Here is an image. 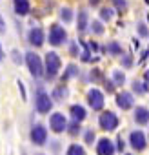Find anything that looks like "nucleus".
I'll use <instances>...</instances> for the list:
<instances>
[{
  "label": "nucleus",
  "instance_id": "nucleus-1",
  "mask_svg": "<svg viewBox=\"0 0 149 155\" xmlns=\"http://www.w3.org/2000/svg\"><path fill=\"white\" fill-rule=\"evenodd\" d=\"M60 68H62V60H60L58 53H55V51L46 53V60H44V77H46L47 81L56 79L58 73H60Z\"/></svg>",
  "mask_w": 149,
  "mask_h": 155
},
{
  "label": "nucleus",
  "instance_id": "nucleus-2",
  "mask_svg": "<svg viewBox=\"0 0 149 155\" xmlns=\"http://www.w3.org/2000/svg\"><path fill=\"white\" fill-rule=\"evenodd\" d=\"M26 64L29 68V73L35 77V79L44 77V62H42L40 55H36L35 51H27L26 53Z\"/></svg>",
  "mask_w": 149,
  "mask_h": 155
},
{
  "label": "nucleus",
  "instance_id": "nucleus-3",
  "mask_svg": "<svg viewBox=\"0 0 149 155\" xmlns=\"http://www.w3.org/2000/svg\"><path fill=\"white\" fill-rule=\"evenodd\" d=\"M51 108H53V101H51L49 93H46L44 90H38L35 95V110L40 115H46L51 111Z\"/></svg>",
  "mask_w": 149,
  "mask_h": 155
},
{
  "label": "nucleus",
  "instance_id": "nucleus-4",
  "mask_svg": "<svg viewBox=\"0 0 149 155\" xmlns=\"http://www.w3.org/2000/svg\"><path fill=\"white\" fill-rule=\"evenodd\" d=\"M98 124H100V128H102L104 131H115V130L118 128L120 120H118V117H116L113 111L107 110V111H102V113H100Z\"/></svg>",
  "mask_w": 149,
  "mask_h": 155
},
{
  "label": "nucleus",
  "instance_id": "nucleus-5",
  "mask_svg": "<svg viewBox=\"0 0 149 155\" xmlns=\"http://www.w3.org/2000/svg\"><path fill=\"white\" fill-rule=\"evenodd\" d=\"M29 139L35 146H44L47 142V128L40 122L33 124L31 126V131H29Z\"/></svg>",
  "mask_w": 149,
  "mask_h": 155
},
{
  "label": "nucleus",
  "instance_id": "nucleus-6",
  "mask_svg": "<svg viewBox=\"0 0 149 155\" xmlns=\"http://www.w3.org/2000/svg\"><path fill=\"white\" fill-rule=\"evenodd\" d=\"M65 40H67L65 29L60 24H51V28H49V44L55 46V48H58V46L65 44Z\"/></svg>",
  "mask_w": 149,
  "mask_h": 155
},
{
  "label": "nucleus",
  "instance_id": "nucleus-7",
  "mask_svg": "<svg viewBox=\"0 0 149 155\" xmlns=\"http://www.w3.org/2000/svg\"><path fill=\"white\" fill-rule=\"evenodd\" d=\"M129 146L135 151H144L147 148V137L142 130H135L129 133Z\"/></svg>",
  "mask_w": 149,
  "mask_h": 155
},
{
  "label": "nucleus",
  "instance_id": "nucleus-8",
  "mask_svg": "<svg viewBox=\"0 0 149 155\" xmlns=\"http://www.w3.org/2000/svg\"><path fill=\"white\" fill-rule=\"evenodd\" d=\"M104 102H106V99H104V93H102L100 90L93 88V90L87 91V104H89L91 110L100 111V110L104 108Z\"/></svg>",
  "mask_w": 149,
  "mask_h": 155
},
{
  "label": "nucleus",
  "instance_id": "nucleus-9",
  "mask_svg": "<svg viewBox=\"0 0 149 155\" xmlns=\"http://www.w3.org/2000/svg\"><path fill=\"white\" fill-rule=\"evenodd\" d=\"M49 128L55 133H64L67 131V119L64 113H53L49 117Z\"/></svg>",
  "mask_w": 149,
  "mask_h": 155
},
{
  "label": "nucleus",
  "instance_id": "nucleus-10",
  "mask_svg": "<svg viewBox=\"0 0 149 155\" xmlns=\"http://www.w3.org/2000/svg\"><path fill=\"white\" fill-rule=\"evenodd\" d=\"M97 153L98 155H115L116 153V146H115V142L111 139L104 137V139H100L97 142Z\"/></svg>",
  "mask_w": 149,
  "mask_h": 155
},
{
  "label": "nucleus",
  "instance_id": "nucleus-11",
  "mask_svg": "<svg viewBox=\"0 0 149 155\" xmlns=\"http://www.w3.org/2000/svg\"><path fill=\"white\" fill-rule=\"evenodd\" d=\"M133 104H135V99H133L131 91H120V93H116V106L120 110L127 111V110L133 108Z\"/></svg>",
  "mask_w": 149,
  "mask_h": 155
},
{
  "label": "nucleus",
  "instance_id": "nucleus-12",
  "mask_svg": "<svg viewBox=\"0 0 149 155\" xmlns=\"http://www.w3.org/2000/svg\"><path fill=\"white\" fill-rule=\"evenodd\" d=\"M27 40H29V44L35 46V48L44 46V42H46L44 29H42V28H31V31H29V35H27Z\"/></svg>",
  "mask_w": 149,
  "mask_h": 155
},
{
  "label": "nucleus",
  "instance_id": "nucleus-13",
  "mask_svg": "<svg viewBox=\"0 0 149 155\" xmlns=\"http://www.w3.org/2000/svg\"><path fill=\"white\" fill-rule=\"evenodd\" d=\"M135 122L136 124H140V126H145V124H149V110L145 108V106H136V110H135Z\"/></svg>",
  "mask_w": 149,
  "mask_h": 155
},
{
  "label": "nucleus",
  "instance_id": "nucleus-14",
  "mask_svg": "<svg viewBox=\"0 0 149 155\" xmlns=\"http://www.w3.org/2000/svg\"><path fill=\"white\" fill-rule=\"evenodd\" d=\"M69 113H71V119H73L74 122H82V120L87 117L86 108H84V106H80V104H73V106L69 108Z\"/></svg>",
  "mask_w": 149,
  "mask_h": 155
},
{
  "label": "nucleus",
  "instance_id": "nucleus-15",
  "mask_svg": "<svg viewBox=\"0 0 149 155\" xmlns=\"http://www.w3.org/2000/svg\"><path fill=\"white\" fill-rule=\"evenodd\" d=\"M87 26H89V13L86 9H80L78 17H77V29L80 33H84V31H87Z\"/></svg>",
  "mask_w": 149,
  "mask_h": 155
},
{
  "label": "nucleus",
  "instance_id": "nucleus-16",
  "mask_svg": "<svg viewBox=\"0 0 149 155\" xmlns=\"http://www.w3.org/2000/svg\"><path fill=\"white\" fill-rule=\"evenodd\" d=\"M13 6H15V13L20 15V17H26L31 11L29 0H13Z\"/></svg>",
  "mask_w": 149,
  "mask_h": 155
},
{
  "label": "nucleus",
  "instance_id": "nucleus-17",
  "mask_svg": "<svg viewBox=\"0 0 149 155\" xmlns=\"http://www.w3.org/2000/svg\"><path fill=\"white\" fill-rule=\"evenodd\" d=\"M67 95H69V88L64 86V84H60V86H56V88L53 90L51 99H55V101H64V99H67Z\"/></svg>",
  "mask_w": 149,
  "mask_h": 155
},
{
  "label": "nucleus",
  "instance_id": "nucleus-18",
  "mask_svg": "<svg viewBox=\"0 0 149 155\" xmlns=\"http://www.w3.org/2000/svg\"><path fill=\"white\" fill-rule=\"evenodd\" d=\"M131 88H133V91H135L136 95H145V93L149 91V84H147V82H140V81H135Z\"/></svg>",
  "mask_w": 149,
  "mask_h": 155
},
{
  "label": "nucleus",
  "instance_id": "nucleus-19",
  "mask_svg": "<svg viewBox=\"0 0 149 155\" xmlns=\"http://www.w3.org/2000/svg\"><path fill=\"white\" fill-rule=\"evenodd\" d=\"M78 75V68L74 66V64H69L67 66V69L64 71V75H62V82H65V81H69V79H73V77H77Z\"/></svg>",
  "mask_w": 149,
  "mask_h": 155
},
{
  "label": "nucleus",
  "instance_id": "nucleus-20",
  "mask_svg": "<svg viewBox=\"0 0 149 155\" xmlns=\"http://www.w3.org/2000/svg\"><path fill=\"white\" fill-rule=\"evenodd\" d=\"M106 51H107L109 55H122V46H120L116 40H111V42H107Z\"/></svg>",
  "mask_w": 149,
  "mask_h": 155
},
{
  "label": "nucleus",
  "instance_id": "nucleus-21",
  "mask_svg": "<svg viewBox=\"0 0 149 155\" xmlns=\"http://www.w3.org/2000/svg\"><path fill=\"white\" fill-rule=\"evenodd\" d=\"M78 44L82 46V53H80V60H82V62H91V51H89V44H86L84 40H78Z\"/></svg>",
  "mask_w": 149,
  "mask_h": 155
},
{
  "label": "nucleus",
  "instance_id": "nucleus-22",
  "mask_svg": "<svg viewBox=\"0 0 149 155\" xmlns=\"http://www.w3.org/2000/svg\"><path fill=\"white\" fill-rule=\"evenodd\" d=\"M113 17H115V9H113V8H102V9H100V18H102L104 22H111Z\"/></svg>",
  "mask_w": 149,
  "mask_h": 155
},
{
  "label": "nucleus",
  "instance_id": "nucleus-23",
  "mask_svg": "<svg viewBox=\"0 0 149 155\" xmlns=\"http://www.w3.org/2000/svg\"><path fill=\"white\" fill-rule=\"evenodd\" d=\"M65 155H86V150H84V146H80V144H71V146L67 148Z\"/></svg>",
  "mask_w": 149,
  "mask_h": 155
},
{
  "label": "nucleus",
  "instance_id": "nucleus-24",
  "mask_svg": "<svg viewBox=\"0 0 149 155\" xmlns=\"http://www.w3.org/2000/svg\"><path fill=\"white\" fill-rule=\"evenodd\" d=\"M113 82H115V86H122V84L125 82V75H124V71L113 69Z\"/></svg>",
  "mask_w": 149,
  "mask_h": 155
},
{
  "label": "nucleus",
  "instance_id": "nucleus-25",
  "mask_svg": "<svg viewBox=\"0 0 149 155\" xmlns=\"http://www.w3.org/2000/svg\"><path fill=\"white\" fill-rule=\"evenodd\" d=\"M82 131V126H80V122H71V124H67V133L71 135V137H77L78 133Z\"/></svg>",
  "mask_w": 149,
  "mask_h": 155
},
{
  "label": "nucleus",
  "instance_id": "nucleus-26",
  "mask_svg": "<svg viewBox=\"0 0 149 155\" xmlns=\"http://www.w3.org/2000/svg\"><path fill=\"white\" fill-rule=\"evenodd\" d=\"M60 18H62L65 24H69V22L73 20V9H71V8H62V9H60Z\"/></svg>",
  "mask_w": 149,
  "mask_h": 155
},
{
  "label": "nucleus",
  "instance_id": "nucleus-27",
  "mask_svg": "<svg viewBox=\"0 0 149 155\" xmlns=\"http://www.w3.org/2000/svg\"><path fill=\"white\" fill-rule=\"evenodd\" d=\"M89 26H91V31H93L95 35H102V33H104V26H102L100 20H93Z\"/></svg>",
  "mask_w": 149,
  "mask_h": 155
},
{
  "label": "nucleus",
  "instance_id": "nucleus-28",
  "mask_svg": "<svg viewBox=\"0 0 149 155\" xmlns=\"http://www.w3.org/2000/svg\"><path fill=\"white\" fill-rule=\"evenodd\" d=\"M136 33L145 38V37H149V28H147L144 22H140V24H136Z\"/></svg>",
  "mask_w": 149,
  "mask_h": 155
},
{
  "label": "nucleus",
  "instance_id": "nucleus-29",
  "mask_svg": "<svg viewBox=\"0 0 149 155\" xmlns=\"http://www.w3.org/2000/svg\"><path fill=\"white\" fill-rule=\"evenodd\" d=\"M95 139H97L95 131H93V130H86V133H84V142H86V144H93Z\"/></svg>",
  "mask_w": 149,
  "mask_h": 155
},
{
  "label": "nucleus",
  "instance_id": "nucleus-30",
  "mask_svg": "<svg viewBox=\"0 0 149 155\" xmlns=\"http://www.w3.org/2000/svg\"><path fill=\"white\" fill-rule=\"evenodd\" d=\"M122 66L124 68H131L133 66V57L131 55H122Z\"/></svg>",
  "mask_w": 149,
  "mask_h": 155
},
{
  "label": "nucleus",
  "instance_id": "nucleus-31",
  "mask_svg": "<svg viewBox=\"0 0 149 155\" xmlns=\"http://www.w3.org/2000/svg\"><path fill=\"white\" fill-rule=\"evenodd\" d=\"M104 90L107 93H115V82L113 81H104Z\"/></svg>",
  "mask_w": 149,
  "mask_h": 155
},
{
  "label": "nucleus",
  "instance_id": "nucleus-32",
  "mask_svg": "<svg viewBox=\"0 0 149 155\" xmlns=\"http://www.w3.org/2000/svg\"><path fill=\"white\" fill-rule=\"evenodd\" d=\"M124 150H125V142H124V139H122V137H118V139H116V151H120V153H122Z\"/></svg>",
  "mask_w": 149,
  "mask_h": 155
},
{
  "label": "nucleus",
  "instance_id": "nucleus-33",
  "mask_svg": "<svg viewBox=\"0 0 149 155\" xmlns=\"http://www.w3.org/2000/svg\"><path fill=\"white\" fill-rule=\"evenodd\" d=\"M113 2H115V6H116L118 9H122V11L127 8V2H125V0H113Z\"/></svg>",
  "mask_w": 149,
  "mask_h": 155
},
{
  "label": "nucleus",
  "instance_id": "nucleus-34",
  "mask_svg": "<svg viewBox=\"0 0 149 155\" xmlns=\"http://www.w3.org/2000/svg\"><path fill=\"white\" fill-rule=\"evenodd\" d=\"M11 57H13V62H15V64H22V57H20V53H18L17 49L11 53Z\"/></svg>",
  "mask_w": 149,
  "mask_h": 155
},
{
  "label": "nucleus",
  "instance_id": "nucleus-35",
  "mask_svg": "<svg viewBox=\"0 0 149 155\" xmlns=\"http://www.w3.org/2000/svg\"><path fill=\"white\" fill-rule=\"evenodd\" d=\"M4 33H6V20L0 15V35H4Z\"/></svg>",
  "mask_w": 149,
  "mask_h": 155
},
{
  "label": "nucleus",
  "instance_id": "nucleus-36",
  "mask_svg": "<svg viewBox=\"0 0 149 155\" xmlns=\"http://www.w3.org/2000/svg\"><path fill=\"white\" fill-rule=\"evenodd\" d=\"M100 77H102V75H100V71H98V69H93V71H91V79H93V81H98Z\"/></svg>",
  "mask_w": 149,
  "mask_h": 155
},
{
  "label": "nucleus",
  "instance_id": "nucleus-37",
  "mask_svg": "<svg viewBox=\"0 0 149 155\" xmlns=\"http://www.w3.org/2000/svg\"><path fill=\"white\" fill-rule=\"evenodd\" d=\"M18 90H20V93H22V99L26 101V88H24V84L18 81Z\"/></svg>",
  "mask_w": 149,
  "mask_h": 155
},
{
  "label": "nucleus",
  "instance_id": "nucleus-38",
  "mask_svg": "<svg viewBox=\"0 0 149 155\" xmlns=\"http://www.w3.org/2000/svg\"><path fill=\"white\" fill-rule=\"evenodd\" d=\"M71 55H77V44L71 46Z\"/></svg>",
  "mask_w": 149,
  "mask_h": 155
},
{
  "label": "nucleus",
  "instance_id": "nucleus-39",
  "mask_svg": "<svg viewBox=\"0 0 149 155\" xmlns=\"http://www.w3.org/2000/svg\"><path fill=\"white\" fill-rule=\"evenodd\" d=\"M144 79H145V82H147V84H149V69H147V71H145V75H144Z\"/></svg>",
  "mask_w": 149,
  "mask_h": 155
},
{
  "label": "nucleus",
  "instance_id": "nucleus-40",
  "mask_svg": "<svg viewBox=\"0 0 149 155\" xmlns=\"http://www.w3.org/2000/svg\"><path fill=\"white\" fill-rule=\"evenodd\" d=\"M98 2H100V0H89V4H91V6H98Z\"/></svg>",
  "mask_w": 149,
  "mask_h": 155
},
{
  "label": "nucleus",
  "instance_id": "nucleus-41",
  "mask_svg": "<svg viewBox=\"0 0 149 155\" xmlns=\"http://www.w3.org/2000/svg\"><path fill=\"white\" fill-rule=\"evenodd\" d=\"M2 58H4V51H2V46H0V62H2Z\"/></svg>",
  "mask_w": 149,
  "mask_h": 155
},
{
  "label": "nucleus",
  "instance_id": "nucleus-42",
  "mask_svg": "<svg viewBox=\"0 0 149 155\" xmlns=\"http://www.w3.org/2000/svg\"><path fill=\"white\" fill-rule=\"evenodd\" d=\"M145 2H149V0H145Z\"/></svg>",
  "mask_w": 149,
  "mask_h": 155
},
{
  "label": "nucleus",
  "instance_id": "nucleus-43",
  "mask_svg": "<svg viewBox=\"0 0 149 155\" xmlns=\"http://www.w3.org/2000/svg\"><path fill=\"white\" fill-rule=\"evenodd\" d=\"M147 137H149V135H147Z\"/></svg>",
  "mask_w": 149,
  "mask_h": 155
}]
</instances>
